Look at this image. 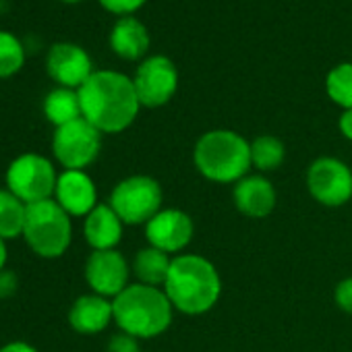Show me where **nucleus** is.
Listing matches in <instances>:
<instances>
[{"label": "nucleus", "instance_id": "f257e3e1", "mask_svg": "<svg viewBox=\"0 0 352 352\" xmlns=\"http://www.w3.org/2000/svg\"><path fill=\"white\" fill-rule=\"evenodd\" d=\"M81 114L100 133H120L139 114L135 83L116 71H96L79 89Z\"/></svg>", "mask_w": 352, "mask_h": 352}, {"label": "nucleus", "instance_id": "f03ea898", "mask_svg": "<svg viewBox=\"0 0 352 352\" xmlns=\"http://www.w3.org/2000/svg\"><path fill=\"white\" fill-rule=\"evenodd\" d=\"M164 292L172 307L185 315H204L216 307L222 294V280L216 265L193 253L172 257Z\"/></svg>", "mask_w": 352, "mask_h": 352}, {"label": "nucleus", "instance_id": "7ed1b4c3", "mask_svg": "<svg viewBox=\"0 0 352 352\" xmlns=\"http://www.w3.org/2000/svg\"><path fill=\"white\" fill-rule=\"evenodd\" d=\"M112 309L118 329L137 340L162 336L170 327L174 313L164 288L147 284H129L116 298H112Z\"/></svg>", "mask_w": 352, "mask_h": 352}, {"label": "nucleus", "instance_id": "20e7f679", "mask_svg": "<svg viewBox=\"0 0 352 352\" xmlns=\"http://www.w3.org/2000/svg\"><path fill=\"white\" fill-rule=\"evenodd\" d=\"M193 164L201 176L214 183H239L249 174L251 143L226 129L208 131L201 135L193 149Z\"/></svg>", "mask_w": 352, "mask_h": 352}, {"label": "nucleus", "instance_id": "39448f33", "mask_svg": "<svg viewBox=\"0 0 352 352\" xmlns=\"http://www.w3.org/2000/svg\"><path fill=\"white\" fill-rule=\"evenodd\" d=\"M23 236L36 255L44 259H56L65 255L71 245V216L54 199L32 204L28 206Z\"/></svg>", "mask_w": 352, "mask_h": 352}, {"label": "nucleus", "instance_id": "423d86ee", "mask_svg": "<svg viewBox=\"0 0 352 352\" xmlns=\"http://www.w3.org/2000/svg\"><path fill=\"white\" fill-rule=\"evenodd\" d=\"M162 199L164 193L155 179L145 174H135L112 189L108 206L116 212L122 224L137 226L147 224L162 210Z\"/></svg>", "mask_w": 352, "mask_h": 352}, {"label": "nucleus", "instance_id": "0eeeda50", "mask_svg": "<svg viewBox=\"0 0 352 352\" xmlns=\"http://www.w3.org/2000/svg\"><path fill=\"white\" fill-rule=\"evenodd\" d=\"M58 174L52 162L40 153H23L7 170V187L25 206L52 199Z\"/></svg>", "mask_w": 352, "mask_h": 352}, {"label": "nucleus", "instance_id": "6e6552de", "mask_svg": "<svg viewBox=\"0 0 352 352\" xmlns=\"http://www.w3.org/2000/svg\"><path fill=\"white\" fill-rule=\"evenodd\" d=\"M102 147V133L87 122L83 116L56 126L52 137V151L54 157L65 166V170H83L87 168L100 153Z\"/></svg>", "mask_w": 352, "mask_h": 352}, {"label": "nucleus", "instance_id": "1a4fd4ad", "mask_svg": "<svg viewBox=\"0 0 352 352\" xmlns=\"http://www.w3.org/2000/svg\"><path fill=\"white\" fill-rule=\"evenodd\" d=\"M307 189L325 208H340L352 199V170L338 157H317L307 170Z\"/></svg>", "mask_w": 352, "mask_h": 352}, {"label": "nucleus", "instance_id": "9d476101", "mask_svg": "<svg viewBox=\"0 0 352 352\" xmlns=\"http://www.w3.org/2000/svg\"><path fill=\"white\" fill-rule=\"evenodd\" d=\"M193 234H195L193 218L187 212L176 208L160 210L145 224L147 243L168 255H181L193 241Z\"/></svg>", "mask_w": 352, "mask_h": 352}, {"label": "nucleus", "instance_id": "9b49d317", "mask_svg": "<svg viewBox=\"0 0 352 352\" xmlns=\"http://www.w3.org/2000/svg\"><path fill=\"white\" fill-rule=\"evenodd\" d=\"M133 83L139 104L145 108H157L170 102L174 96L176 85H179V75L166 56H151L139 65Z\"/></svg>", "mask_w": 352, "mask_h": 352}, {"label": "nucleus", "instance_id": "f8f14e48", "mask_svg": "<svg viewBox=\"0 0 352 352\" xmlns=\"http://www.w3.org/2000/svg\"><path fill=\"white\" fill-rule=\"evenodd\" d=\"M131 267L116 249L91 251L85 263V280L94 294L116 298L129 286Z\"/></svg>", "mask_w": 352, "mask_h": 352}, {"label": "nucleus", "instance_id": "ddd939ff", "mask_svg": "<svg viewBox=\"0 0 352 352\" xmlns=\"http://www.w3.org/2000/svg\"><path fill=\"white\" fill-rule=\"evenodd\" d=\"M46 69L48 75L60 87H69V89L75 87L79 89L94 75L89 54L77 44H69V42H60L50 48L46 58Z\"/></svg>", "mask_w": 352, "mask_h": 352}, {"label": "nucleus", "instance_id": "4468645a", "mask_svg": "<svg viewBox=\"0 0 352 352\" xmlns=\"http://www.w3.org/2000/svg\"><path fill=\"white\" fill-rule=\"evenodd\" d=\"M54 201L69 216H89L98 206V191L91 176L83 170H65L58 174Z\"/></svg>", "mask_w": 352, "mask_h": 352}, {"label": "nucleus", "instance_id": "2eb2a0df", "mask_svg": "<svg viewBox=\"0 0 352 352\" xmlns=\"http://www.w3.org/2000/svg\"><path fill=\"white\" fill-rule=\"evenodd\" d=\"M232 201L243 216L259 220L274 212L278 195L270 179L261 174H247L234 185Z\"/></svg>", "mask_w": 352, "mask_h": 352}, {"label": "nucleus", "instance_id": "dca6fc26", "mask_svg": "<svg viewBox=\"0 0 352 352\" xmlns=\"http://www.w3.org/2000/svg\"><path fill=\"white\" fill-rule=\"evenodd\" d=\"M110 321H114L112 300L100 294L79 296L69 311L71 327L83 336H94V333L104 331L110 325Z\"/></svg>", "mask_w": 352, "mask_h": 352}, {"label": "nucleus", "instance_id": "f3484780", "mask_svg": "<svg viewBox=\"0 0 352 352\" xmlns=\"http://www.w3.org/2000/svg\"><path fill=\"white\" fill-rule=\"evenodd\" d=\"M122 226V220L108 204H98L96 210L85 216L83 234L94 251H108L120 243Z\"/></svg>", "mask_w": 352, "mask_h": 352}, {"label": "nucleus", "instance_id": "a211bd4d", "mask_svg": "<svg viewBox=\"0 0 352 352\" xmlns=\"http://www.w3.org/2000/svg\"><path fill=\"white\" fill-rule=\"evenodd\" d=\"M110 46L120 58L137 60L149 48L147 30L143 28L141 21H137L133 17H124L114 25V30L110 34Z\"/></svg>", "mask_w": 352, "mask_h": 352}, {"label": "nucleus", "instance_id": "6ab92c4d", "mask_svg": "<svg viewBox=\"0 0 352 352\" xmlns=\"http://www.w3.org/2000/svg\"><path fill=\"white\" fill-rule=\"evenodd\" d=\"M172 265V257L155 247H143L139 249V253L133 259V274L137 276L139 284H147V286H155L162 288L168 272Z\"/></svg>", "mask_w": 352, "mask_h": 352}, {"label": "nucleus", "instance_id": "aec40b11", "mask_svg": "<svg viewBox=\"0 0 352 352\" xmlns=\"http://www.w3.org/2000/svg\"><path fill=\"white\" fill-rule=\"evenodd\" d=\"M44 114L54 126H63L81 118L83 114H81L79 94L69 87L52 89L44 100Z\"/></svg>", "mask_w": 352, "mask_h": 352}, {"label": "nucleus", "instance_id": "412c9836", "mask_svg": "<svg viewBox=\"0 0 352 352\" xmlns=\"http://www.w3.org/2000/svg\"><path fill=\"white\" fill-rule=\"evenodd\" d=\"M28 206L9 189L0 191V239H17L23 234Z\"/></svg>", "mask_w": 352, "mask_h": 352}, {"label": "nucleus", "instance_id": "4be33fe9", "mask_svg": "<svg viewBox=\"0 0 352 352\" xmlns=\"http://www.w3.org/2000/svg\"><path fill=\"white\" fill-rule=\"evenodd\" d=\"M286 157L284 143L274 135H259L251 141V164L259 172H272L282 166Z\"/></svg>", "mask_w": 352, "mask_h": 352}, {"label": "nucleus", "instance_id": "5701e85b", "mask_svg": "<svg viewBox=\"0 0 352 352\" xmlns=\"http://www.w3.org/2000/svg\"><path fill=\"white\" fill-rule=\"evenodd\" d=\"M25 65L23 44L9 32H0V79H9Z\"/></svg>", "mask_w": 352, "mask_h": 352}, {"label": "nucleus", "instance_id": "b1692460", "mask_svg": "<svg viewBox=\"0 0 352 352\" xmlns=\"http://www.w3.org/2000/svg\"><path fill=\"white\" fill-rule=\"evenodd\" d=\"M327 96L344 110L352 108V65L336 67L325 81Z\"/></svg>", "mask_w": 352, "mask_h": 352}, {"label": "nucleus", "instance_id": "393cba45", "mask_svg": "<svg viewBox=\"0 0 352 352\" xmlns=\"http://www.w3.org/2000/svg\"><path fill=\"white\" fill-rule=\"evenodd\" d=\"M108 352H139V340L126 331H118L110 338Z\"/></svg>", "mask_w": 352, "mask_h": 352}, {"label": "nucleus", "instance_id": "a878e982", "mask_svg": "<svg viewBox=\"0 0 352 352\" xmlns=\"http://www.w3.org/2000/svg\"><path fill=\"white\" fill-rule=\"evenodd\" d=\"M333 298H336V305L352 315V276L350 278H344L338 286H336V292H333Z\"/></svg>", "mask_w": 352, "mask_h": 352}, {"label": "nucleus", "instance_id": "bb28decb", "mask_svg": "<svg viewBox=\"0 0 352 352\" xmlns=\"http://www.w3.org/2000/svg\"><path fill=\"white\" fill-rule=\"evenodd\" d=\"M102 7L110 13H116V15H129L133 11H137L145 0H100Z\"/></svg>", "mask_w": 352, "mask_h": 352}, {"label": "nucleus", "instance_id": "cd10ccee", "mask_svg": "<svg viewBox=\"0 0 352 352\" xmlns=\"http://www.w3.org/2000/svg\"><path fill=\"white\" fill-rule=\"evenodd\" d=\"M17 290V276L13 272H0V298H7Z\"/></svg>", "mask_w": 352, "mask_h": 352}, {"label": "nucleus", "instance_id": "c85d7f7f", "mask_svg": "<svg viewBox=\"0 0 352 352\" xmlns=\"http://www.w3.org/2000/svg\"><path fill=\"white\" fill-rule=\"evenodd\" d=\"M340 131L348 141H352V108L344 110V114L340 116Z\"/></svg>", "mask_w": 352, "mask_h": 352}, {"label": "nucleus", "instance_id": "c756f323", "mask_svg": "<svg viewBox=\"0 0 352 352\" xmlns=\"http://www.w3.org/2000/svg\"><path fill=\"white\" fill-rule=\"evenodd\" d=\"M0 352H38V350L25 342H11V344H5L3 348H0Z\"/></svg>", "mask_w": 352, "mask_h": 352}, {"label": "nucleus", "instance_id": "7c9ffc66", "mask_svg": "<svg viewBox=\"0 0 352 352\" xmlns=\"http://www.w3.org/2000/svg\"><path fill=\"white\" fill-rule=\"evenodd\" d=\"M7 259H9V251H7L5 239H0V272L5 270V265H7Z\"/></svg>", "mask_w": 352, "mask_h": 352}, {"label": "nucleus", "instance_id": "2f4dec72", "mask_svg": "<svg viewBox=\"0 0 352 352\" xmlns=\"http://www.w3.org/2000/svg\"><path fill=\"white\" fill-rule=\"evenodd\" d=\"M63 3H79V0H63Z\"/></svg>", "mask_w": 352, "mask_h": 352}]
</instances>
